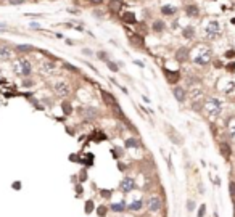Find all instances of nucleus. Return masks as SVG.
Listing matches in <instances>:
<instances>
[{
    "label": "nucleus",
    "mask_w": 235,
    "mask_h": 217,
    "mask_svg": "<svg viewBox=\"0 0 235 217\" xmlns=\"http://www.w3.org/2000/svg\"><path fill=\"white\" fill-rule=\"evenodd\" d=\"M205 109H206V113H208L209 117L219 116L221 111H222V100H221V98H216V97H211V98L206 100Z\"/></svg>",
    "instance_id": "obj_1"
},
{
    "label": "nucleus",
    "mask_w": 235,
    "mask_h": 217,
    "mask_svg": "<svg viewBox=\"0 0 235 217\" xmlns=\"http://www.w3.org/2000/svg\"><path fill=\"white\" fill-rule=\"evenodd\" d=\"M211 58H213V53H211L209 48H200V50L197 52L195 58H193V63L198 66H208Z\"/></svg>",
    "instance_id": "obj_2"
},
{
    "label": "nucleus",
    "mask_w": 235,
    "mask_h": 217,
    "mask_svg": "<svg viewBox=\"0 0 235 217\" xmlns=\"http://www.w3.org/2000/svg\"><path fill=\"white\" fill-rule=\"evenodd\" d=\"M77 113H79V116L84 119V121H95V119L100 116L98 109L94 108V106H81L77 109Z\"/></svg>",
    "instance_id": "obj_3"
},
{
    "label": "nucleus",
    "mask_w": 235,
    "mask_h": 217,
    "mask_svg": "<svg viewBox=\"0 0 235 217\" xmlns=\"http://www.w3.org/2000/svg\"><path fill=\"white\" fill-rule=\"evenodd\" d=\"M161 207H163V201L158 195H152V196L147 199V211L148 212L156 214V212L161 211Z\"/></svg>",
    "instance_id": "obj_4"
},
{
    "label": "nucleus",
    "mask_w": 235,
    "mask_h": 217,
    "mask_svg": "<svg viewBox=\"0 0 235 217\" xmlns=\"http://www.w3.org/2000/svg\"><path fill=\"white\" fill-rule=\"evenodd\" d=\"M13 69H15V73L19 74V76H29L32 73V66L27 60H18L15 63V66H13Z\"/></svg>",
    "instance_id": "obj_5"
},
{
    "label": "nucleus",
    "mask_w": 235,
    "mask_h": 217,
    "mask_svg": "<svg viewBox=\"0 0 235 217\" xmlns=\"http://www.w3.org/2000/svg\"><path fill=\"white\" fill-rule=\"evenodd\" d=\"M221 34V26L217 21H209L208 24L205 27V36L206 39H216L217 36Z\"/></svg>",
    "instance_id": "obj_6"
},
{
    "label": "nucleus",
    "mask_w": 235,
    "mask_h": 217,
    "mask_svg": "<svg viewBox=\"0 0 235 217\" xmlns=\"http://www.w3.org/2000/svg\"><path fill=\"white\" fill-rule=\"evenodd\" d=\"M53 90H55V93L58 95V97H68L71 93V89L69 85L65 82V81H58V82H55V85H53Z\"/></svg>",
    "instance_id": "obj_7"
},
{
    "label": "nucleus",
    "mask_w": 235,
    "mask_h": 217,
    "mask_svg": "<svg viewBox=\"0 0 235 217\" xmlns=\"http://www.w3.org/2000/svg\"><path fill=\"white\" fill-rule=\"evenodd\" d=\"M135 180L132 177H124L123 180L119 182V190L124 191V193H131L132 190H135Z\"/></svg>",
    "instance_id": "obj_8"
},
{
    "label": "nucleus",
    "mask_w": 235,
    "mask_h": 217,
    "mask_svg": "<svg viewBox=\"0 0 235 217\" xmlns=\"http://www.w3.org/2000/svg\"><path fill=\"white\" fill-rule=\"evenodd\" d=\"M163 73H164V76H166V81L169 82V84H177L180 81V73L179 71H169V69H163Z\"/></svg>",
    "instance_id": "obj_9"
},
{
    "label": "nucleus",
    "mask_w": 235,
    "mask_h": 217,
    "mask_svg": "<svg viewBox=\"0 0 235 217\" xmlns=\"http://www.w3.org/2000/svg\"><path fill=\"white\" fill-rule=\"evenodd\" d=\"M172 95L179 103H185V100H187V92H185L184 87H174L172 89Z\"/></svg>",
    "instance_id": "obj_10"
},
{
    "label": "nucleus",
    "mask_w": 235,
    "mask_h": 217,
    "mask_svg": "<svg viewBox=\"0 0 235 217\" xmlns=\"http://www.w3.org/2000/svg\"><path fill=\"white\" fill-rule=\"evenodd\" d=\"M188 57H190V50H188V48H185V47L179 48V50L176 52V60L179 63H185L188 60Z\"/></svg>",
    "instance_id": "obj_11"
},
{
    "label": "nucleus",
    "mask_w": 235,
    "mask_h": 217,
    "mask_svg": "<svg viewBox=\"0 0 235 217\" xmlns=\"http://www.w3.org/2000/svg\"><path fill=\"white\" fill-rule=\"evenodd\" d=\"M129 44L135 48H142L145 45V42H144V37L139 36V34H132V36L129 37Z\"/></svg>",
    "instance_id": "obj_12"
},
{
    "label": "nucleus",
    "mask_w": 235,
    "mask_h": 217,
    "mask_svg": "<svg viewBox=\"0 0 235 217\" xmlns=\"http://www.w3.org/2000/svg\"><path fill=\"white\" fill-rule=\"evenodd\" d=\"M102 98H103V101H105L106 105H110L111 108L118 106V101H116V98H115V97H113L110 92H106V90H102Z\"/></svg>",
    "instance_id": "obj_13"
},
{
    "label": "nucleus",
    "mask_w": 235,
    "mask_h": 217,
    "mask_svg": "<svg viewBox=\"0 0 235 217\" xmlns=\"http://www.w3.org/2000/svg\"><path fill=\"white\" fill-rule=\"evenodd\" d=\"M142 209H144V201L142 199H134L127 204V211H131V212H139Z\"/></svg>",
    "instance_id": "obj_14"
},
{
    "label": "nucleus",
    "mask_w": 235,
    "mask_h": 217,
    "mask_svg": "<svg viewBox=\"0 0 235 217\" xmlns=\"http://www.w3.org/2000/svg\"><path fill=\"white\" fill-rule=\"evenodd\" d=\"M123 6V0H110L108 2V11L110 13H119Z\"/></svg>",
    "instance_id": "obj_15"
},
{
    "label": "nucleus",
    "mask_w": 235,
    "mask_h": 217,
    "mask_svg": "<svg viewBox=\"0 0 235 217\" xmlns=\"http://www.w3.org/2000/svg\"><path fill=\"white\" fill-rule=\"evenodd\" d=\"M126 209H127L126 201H118V203H111L110 204V211H113V212H123Z\"/></svg>",
    "instance_id": "obj_16"
},
{
    "label": "nucleus",
    "mask_w": 235,
    "mask_h": 217,
    "mask_svg": "<svg viewBox=\"0 0 235 217\" xmlns=\"http://www.w3.org/2000/svg\"><path fill=\"white\" fill-rule=\"evenodd\" d=\"M81 164L87 169V167H92L94 166V155L92 153H85V155L81 158Z\"/></svg>",
    "instance_id": "obj_17"
},
{
    "label": "nucleus",
    "mask_w": 235,
    "mask_h": 217,
    "mask_svg": "<svg viewBox=\"0 0 235 217\" xmlns=\"http://www.w3.org/2000/svg\"><path fill=\"white\" fill-rule=\"evenodd\" d=\"M176 6H172V5H163L161 6V13L164 16H172V15H176Z\"/></svg>",
    "instance_id": "obj_18"
},
{
    "label": "nucleus",
    "mask_w": 235,
    "mask_h": 217,
    "mask_svg": "<svg viewBox=\"0 0 235 217\" xmlns=\"http://www.w3.org/2000/svg\"><path fill=\"white\" fill-rule=\"evenodd\" d=\"M123 21L127 23V24H135V23H137V18H135V15L132 11H126L123 15Z\"/></svg>",
    "instance_id": "obj_19"
},
{
    "label": "nucleus",
    "mask_w": 235,
    "mask_h": 217,
    "mask_svg": "<svg viewBox=\"0 0 235 217\" xmlns=\"http://www.w3.org/2000/svg\"><path fill=\"white\" fill-rule=\"evenodd\" d=\"M124 146H126V148H139V146H140V140L131 137V138H127L124 142Z\"/></svg>",
    "instance_id": "obj_20"
},
{
    "label": "nucleus",
    "mask_w": 235,
    "mask_h": 217,
    "mask_svg": "<svg viewBox=\"0 0 235 217\" xmlns=\"http://www.w3.org/2000/svg\"><path fill=\"white\" fill-rule=\"evenodd\" d=\"M185 13H187L188 16L193 18V16H198V13H200V11H198L197 5H187V6H185Z\"/></svg>",
    "instance_id": "obj_21"
},
{
    "label": "nucleus",
    "mask_w": 235,
    "mask_h": 217,
    "mask_svg": "<svg viewBox=\"0 0 235 217\" xmlns=\"http://www.w3.org/2000/svg\"><path fill=\"white\" fill-rule=\"evenodd\" d=\"M221 153H222V156H225L227 159L230 158V155H232V150H230V146H229V143H227V142L221 143Z\"/></svg>",
    "instance_id": "obj_22"
},
{
    "label": "nucleus",
    "mask_w": 235,
    "mask_h": 217,
    "mask_svg": "<svg viewBox=\"0 0 235 217\" xmlns=\"http://www.w3.org/2000/svg\"><path fill=\"white\" fill-rule=\"evenodd\" d=\"M8 58H11V48L0 47V60H8Z\"/></svg>",
    "instance_id": "obj_23"
},
{
    "label": "nucleus",
    "mask_w": 235,
    "mask_h": 217,
    "mask_svg": "<svg viewBox=\"0 0 235 217\" xmlns=\"http://www.w3.org/2000/svg\"><path fill=\"white\" fill-rule=\"evenodd\" d=\"M84 211H85V214H87V215H90L92 212L95 211V203H94V199H87V201H85Z\"/></svg>",
    "instance_id": "obj_24"
},
{
    "label": "nucleus",
    "mask_w": 235,
    "mask_h": 217,
    "mask_svg": "<svg viewBox=\"0 0 235 217\" xmlns=\"http://www.w3.org/2000/svg\"><path fill=\"white\" fill-rule=\"evenodd\" d=\"M164 27H166V24H164V21H161V19H156L153 23V31L155 32H163Z\"/></svg>",
    "instance_id": "obj_25"
},
{
    "label": "nucleus",
    "mask_w": 235,
    "mask_h": 217,
    "mask_svg": "<svg viewBox=\"0 0 235 217\" xmlns=\"http://www.w3.org/2000/svg\"><path fill=\"white\" fill-rule=\"evenodd\" d=\"M42 69H44L45 73H53L56 69V65L52 61H45V63H42Z\"/></svg>",
    "instance_id": "obj_26"
},
{
    "label": "nucleus",
    "mask_w": 235,
    "mask_h": 217,
    "mask_svg": "<svg viewBox=\"0 0 235 217\" xmlns=\"http://www.w3.org/2000/svg\"><path fill=\"white\" fill-rule=\"evenodd\" d=\"M95 214H97L98 217H106V214H108V206H105V204L97 206V207H95Z\"/></svg>",
    "instance_id": "obj_27"
},
{
    "label": "nucleus",
    "mask_w": 235,
    "mask_h": 217,
    "mask_svg": "<svg viewBox=\"0 0 235 217\" xmlns=\"http://www.w3.org/2000/svg\"><path fill=\"white\" fill-rule=\"evenodd\" d=\"M182 34H184V37L185 39H193V36H195V29H193V26H187L185 29L182 31Z\"/></svg>",
    "instance_id": "obj_28"
},
{
    "label": "nucleus",
    "mask_w": 235,
    "mask_h": 217,
    "mask_svg": "<svg viewBox=\"0 0 235 217\" xmlns=\"http://www.w3.org/2000/svg\"><path fill=\"white\" fill-rule=\"evenodd\" d=\"M168 135H169V138L172 140V142H174L176 145H180V143H182V137H180V135H177L174 130H172V132L168 130Z\"/></svg>",
    "instance_id": "obj_29"
},
{
    "label": "nucleus",
    "mask_w": 235,
    "mask_h": 217,
    "mask_svg": "<svg viewBox=\"0 0 235 217\" xmlns=\"http://www.w3.org/2000/svg\"><path fill=\"white\" fill-rule=\"evenodd\" d=\"M61 109H63V113H65V116H69L71 113H73V106H71L69 101H63L61 103Z\"/></svg>",
    "instance_id": "obj_30"
},
{
    "label": "nucleus",
    "mask_w": 235,
    "mask_h": 217,
    "mask_svg": "<svg viewBox=\"0 0 235 217\" xmlns=\"http://www.w3.org/2000/svg\"><path fill=\"white\" fill-rule=\"evenodd\" d=\"M106 138V135L103 134V132H94V135H92V140H95V142H103V140Z\"/></svg>",
    "instance_id": "obj_31"
},
{
    "label": "nucleus",
    "mask_w": 235,
    "mask_h": 217,
    "mask_svg": "<svg viewBox=\"0 0 235 217\" xmlns=\"http://www.w3.org/2000/svg\"><path fill=\"white\" fill-rule=\"evenodd\" d=\"M87 179H89V174H87V169H84L79 172V183H84V182H87Z\"/></svg>",
    "instance_id": "obj_32"
},
{
    "label": "nucleus",
    "mask_w": 235,
    "mask_h": 217,
    "mask_svg": "<svg viewBox=\"0 0 235 217\" xmlns=\"http://www.w3.org/2000/svg\"><path fill=\"white\" fill-rule=\"evenodd\" d=\"M106 66H108V69H110V71H113V73H118L119 71V66L116 65L115 61H111V60L106 61Z\"/></svg>",
    "instance_id": "obj_33"
},
{
    "label": "nucleus",
    "mask_w": 235,
    "mask_h": 217,
    "mask_svg": "<svg viewBox=\"0 0 235 217\" xmlns=\"http://www.w3.org/2000/svg\"><path fill=\"white\" fill-rule=\"evenodd\" d=\"M31 50H32L31 45H18L16 47V52H19V53H27V52H31Z\"/></svg>",
    "instance_id": "obj_34"
},
{
    "label": "nucleus",
    "mask_w": 235,
    "mask_h": 217,
    "mask_svg": "<svg viewBox=\"0 0 235 217\" xmlns=\"http://www.w3.org/2000/svg\"><path fill=\"white\" fill-rule=\"evenodd\" d=\"M111 153H113V156H115L116 159H118V158H121V156H124V150L118 148V146H115V148L111 150Z\"/></svg>",
    "instance_id": "obj_35"
},
{
    "label": "nucleus",
    "mask_w": 235,
    "mask_h": 217,
    "mask_svg": "<svg viewBox=\"0 0 235 217\" xmlns=\"http://www.w3.org/2000/svg\"><path fill=\"white\" fill-rule=\"evenodd\" d=\"M100 195L103 198H111L113 196V190H106V188H102L100 190Z\"/></svg>",
    "instance_id": "obj_36"
},
{
    "label": "nucleus",
    "mask_w": 235,
    "mask_h": 217,
    "mask_svg": "<svg viewBox=\"0 0 235 217\" xmlns=\"http://www.w3.org/2000/svg\"><path fill=\"white\" fill-rule=\"evenodd\" d=\"M195 206H197V203L193 201V199H187V211L188 212H192L195 209Z\"/></svg>",
    "instance_id": "obj_37"
},
{
    "label": "nucleus",
    "mask_w": 235,
    "mask_h": 217,
    "mask_svg": "<svg viewBox=\"0 0 235 217\" xmlns=\"http://www.w3.org/2000/svg\"><path fill=\"white\" fill-rule=\"evenodd\" d=\"M206 214V204H200V207H198V217H205Z\"/></svg>",
    "instance_id": "obj_38"
},
{
    "label": "nucleus",
    "mask_w": 235,
    "mask_h": 217,
    "mask_svg": "<svg viewBox=\"0 0 235 217\" xmlns=\"http://www.w3.org/2000/svg\"><path fill=\"white\" fill-rule=\"evenodd\" d=\"M74 188H76V193H77V196H81V195H84V187H82V183H77Z\"/></svg>",
    "instance_id": "obj_39"
},
{
    "label": "nucleus",
    "mask_w": 235,
    "mask_h": 217,
    "mask_svg": "<svg viewBox=\"0 0 235 217\" xmlns=\"http://www.w3.org/2000/svg\"><path fill=\"white\" fill-rule=\"evenodd\" d=\"M229 190H230V196H235V182H233V180H230Z\"/></svg>",
    "instance_id": "obj_40"
},
{
    "label": "nucleus",
    "mask_w": 235,
    "mask_h": 217,
    "mask_svg": "<svg viewBox=\"0 0 235 217\" xmlns=\"http://www.w3.org/2000/svg\"><path fill=\"white\" fill-rule=\"evenodd\" d=\"M97 57H98V58H100V60H103L105 63H106V61H108V60H110L108 57H106V53H105V52H98V53H97Z\"/></svg>",
    "instance_id": "obj_41"
},
{
    "label": "nucleus",
    "mask_w": 235,
    "mask_h": 217,
    "mask_svg": "<svg viewBox=\"0 0 235 217\" xmlns=\"http://www.w3.org/2000/svg\"><path fill=\"white\" fill-rule=\"evenodd\" d=\"M225 68H227V71H229V73H233V71H235V63H233V61H230V63H229V65H227Z\"/></svg>",
    "instance_id": "obj_42"
},
{
    "label": "nucleus",
    "mask_w": 235,
    "mask_h": 217,
    "mask_svg": "<svg viewBox=\"0 0 235 217\" xmlns=\"http://www.w3.org/2000/svg\"><path fill=\"white\" fill-rule=\"evenodd\" d=\"M69 161H73V163H81V158L76 156V155H71L69 156Z\"/></svg>",
    "instance_id": "obj_43"
},
{
    "label": "nucleus",
    "mask_w": 235,
    "mask_h": 217,
    "mask_svg": "<svg viewBox=\"0 0 235 217\" xmlns=\"http://www.w3.org/2000/svg\"><path fill=\"white\" fill-rule=\"evenodd\" d=\"M65 68H66V69H69V71H74V73H77V71H79V69H77V68H74V66H71V65H69V63H66V65H65Z\"/></svg>",
    "instance_id": "obj_44"
},
{
    "label": "nucleus",
    "mask_w": 235,
    "mask_h": 217,
    "mask_svg": "<svg viewBox=\"0 0 235 217\" xmlns=\"http://www.w3.org/2000/svg\"><path fill=\"white\" fill-rule=\"evenodd\" d=\"M225 57H227V58H233V57H235V52H233V50L225 52Z\"/></svg>",
    "instance_id": "obj_45"
},
{
    "label": "nucleus",
    "mask_w": 235,
    "mask_h": 217,
    "mask_svg": "<svg viewBox=\"0 0 235 217\" xmlns=\"http://www.w3.org/2000/svg\"><path fill=\"white\" fill-rule=\"evenodd\" d=\"M10 3L11 5H21V3H24V0H10Z\"/></svg>",
    "instance_id": "obj_46"
},
{
    "label": "nucleus",
    "mask_w": 235,
    "mask_h": 217,
    "mask_svg": "<svg viewBox=\"0 0 235 217\" xmlns=\"http://www.w3.org/2000/svg\"><path fill=\"white\" fill-rule=\"evenodd\" d=\"M82 53L85 55V57H92V50H89V48H84Z\"/></svg>",
    "instance_id": "obj_47"
},
{
    "label": "nucleus",
    "mask_w": 235,
    "mask_h": 217,
    "mask_svg": "<svg viewBox=\"0 0 235 217\" xmlns=\"http://www.w3.org/2000/svg\"><path fill=\"white\" fill-rule=\"evenodd\" d=\"M134 65H137L139 68H144V66H145L144 63H142V61H139V60H135V61H134Z\"/></svg>",
    "instance_id": "obj_48"
},
{
    "label": "nucleus",
    "mask_w": 235,
    "mask_h": 217,
    "mask_svg": "<svg viewBox=\"0 0 235 217\" xmlns=\"http://www.w3.org/2000/svg\"><path fill=\"white\" fill-rule=\"evenodd\" d=\"M118 169H119V171H126V164L119 163V164H118Z\"/></svg>",
    "instance_id": "obj_49"
},
{
    "label": "nucleus",
    "mask_w": 235,
    "mask_h": 217,
    "mask_svg": "<svg viewBox=\"0 0 235 217\" xmlns=\"http://www.w3.org/2000/svg\"><path fill=\"white\" fill-rule=\"evenodd\" d=\"M13 188H15V190H19V188H21V183H19V182H15V183H13Z\"/></svg>",
    "instance_id": "obj_50"
},
{
    "label": "nucleus",
    "mask_w": 235,
    "mask_h": 217,
    "mask_svg": "<svg viewBox=\"0 0 235 217\" xmlns=\"http://www.w3.org/2000/svg\"><path fill=\"white\" fill-rule=\"evenodd\" d=\"M94 16H98V18H102V16H103V13L97 10V11H94Z\"/></svg>",
    "instance_id": "obj_51"
},
{
    "label": "nucleus",
    "mask_w": 235,
    "mask_h": 217,
    "mask_svg": "<svg viewBox=\"0 0 235 217\" xmlns=\"http://www.w3.org/2000/svg\"><path fill=\"white\" fill-rule=\"evenodd\" d=\"M198 188H200V195H205V187H203V183L198 185Z\"/></svg>",
    "instance_id": "obj_52"
},
{
    "label": "nucleus",
    "mask_w": 235,
    "mask_h": 217,
    "mask_svg": "<svg viewBox=\"0 0 235 217\" xmlns=\"http://www.w3.org/2000/svg\"><path fill=\"white\" fill-rule=\"evenodd\" d=\"M230 132H232V135H235V121H233L232 125H230Z\"/></svg>",
    "instance_id": "obj_53"
},
{
    "label": "nucleus",
    "mask_w": 235,
    "mask_h": 217,
    "mask_svg": "<svg viewBox=\"0 0 235 217\" xmlns=\"http://www.w3.org/2000/svg\"><path fill=\"white\" fill-rule=\"evenodd\" d=\"M92 3H95V5H102L103 3V0H90Z\"/></svg>",
    "instance_id": "obj_54"
},
{
    "label": "nucleus",
    "mask_w": 235,
    "mask_h": 217,
    "mask_svg": "<svg viewBox=\"0 0 235 217\" xmlns=\"http://www.w3.org/2000/svg\"><path fill=\"white\" fill-rule=\"evenodd\" d=\"M31 27L32 29H39V24L37 23H31Z\"/></svg>",
    "instance_id": "obj_55"
},
{
    "label": "nucleus",
    "mask_w": 235,
    "mask_h": 217,
    "mask_svg": "<svg viewBox=\"0 0 235 217\" xmlns=\"http://www.w3.org/2000/svg\"><path fill=\"white\" fill-rule=\"evenodd\" d=\"M214 217H219V215H217V212H214Z\"/></svg>",
    "instance_id": "obj_56"
}]
</instances>
